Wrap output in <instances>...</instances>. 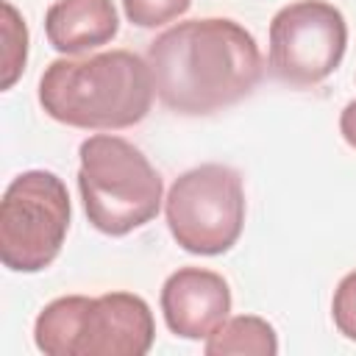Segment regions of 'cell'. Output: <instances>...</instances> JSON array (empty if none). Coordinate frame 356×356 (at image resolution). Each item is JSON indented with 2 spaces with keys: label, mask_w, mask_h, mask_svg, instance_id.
Instances as JSON below:
<instances>
[{
  "label": "cell",
  "mask_w": 356,
  "mask_h": 356,
  "mask_svg": "<svg viewBox=\"0 0 356 356\" xmlns=\"http://www.w3.org/2000/svg\"><path fill=\"white\" fill-rule=\"evenodd\" d=\"M147 67L159 100L178 114H211L242 100L264 70L250 31L222 17L167 28L150 42Z\"/></svg>",
  "instance_id": "cell-1"
},
{
  "label": "cell",
  "mask_w": 356,
  "mask_h": 356,
  "mask_svg": "<svg viewBox=\"0 0 356 356\" xmlns=\"http://www.w3.org/2000/svg\"><path fill=\"white\" fill-rule=\"evenodd\" d=\"M147 58L108 50L89 58H56L39 81L42 108L72 128L114 131L145 120L153 106Z\"/></svg>",
  "instance_id": "cell-2"
},
{
  "label": "cell",
  "mask_w": 356,
  "mask_h": 356,
  "mask_svg": "<svg viewBox=\"0 0 356 356\" xmlns=\"http://www.w3.org/2000/svg\"><path fill=\"white\" fill-rule=\"evenodd\" d=\"M78 189L89 222L111 236H122L159 214L161 178L128 139L95 134L81 145Z\"/></svg>",
  "instance_id": "cell-3"
},
{
  "label": "cell",
  "mask_w": 356,
  "mask_h": 356,
  "mask_svg": "<svg viewBox=\"0 0 356 356\" xmlns=\"http://www.w3.org/2000/svg\"><path fill=\"white\" fill-rule=\"evenodd\" d=\"M70 228V195L47 170L19 172L0 200V261L17 273L44 270Z\"/></svg>",
  "instance_id": "cell-4"
},
{
  "label": "cell",
  "mask_w": 356,
  "mask_h": 356,
  "mask_svg": "<svg viewBox=\"0 0 356 356\" xmlns=\"http://www.w3.org/2000/svg\"><path fill=\"white\" fill-rule=\"evenodd\" d=\"M164 211L184 250L200 256L225 253L236 245L245 225L242 178L225 164H200L175 178Z\"/></svg>",
  "instance_id": "cell-5"
},
{
  "label": "cell",
  "mask_w": 356,
  "mask_h": 356,
  "mask_svg": "<svg viewBox=\"0 0 356 356\" xmlns=\"http://www.w3.org/2000/svg\"><path fill=\"white\" fill-rule=\"evenodd\" d=\"M348 44V25L337 6L325 0H298L284 6L270 22V72L295 89L328 78Z\"/></svg>",
  "instance_id": "cell-6"
},
{
  "label": "cell",
  "mask_w": 356,
  "mask_h": 356,
  "mask_svg": "<svg viewBox=\"0 0 356 356\" xmlns=\"http://www.w3.org/2000/svg\"><path fill=\"white\" fill-rule=\"evenodd\" d=\"M153 337V314L139 295L106 292L86 309L78 356H145Z\"/></svg>",
  "instance_id": "cell-7"
},
{
  "label": "cell",
  "mask_w": 356,
  "mask_h": 356,
  "mask_svg": "<svg viewBox=\"0 0 356 356\" xmlns=\"http://www.w3.org/2000/svg\"><path fill=\"white\" fill-rule=\"evenodd\" d=\"M161 312L175 337L200 339L228 317L231 289L214 270L181 267L161 286Z\"/></svg>",
  "instance_id": "cell-8"
},
{
  "label": "cell",
  "mask_w": 356,
  "mask_h": 356,
  "mask_svg": "<svg viewBox=\"0 0 356 356\" xmlns=\"http://www.w3.org/2000/svg\"><path fill=\"white\" fill-rule=\"evenodd\" d=\"M120 19L111 0H56L47 8L44 31L58 53L78 56L117 36Z\"/></svg>",
  "instance_id": "cell-9"
},
{
  "label": "cell",
  "mask_w": 356,
  "mask_h": 356,
  "mask_svg": "<svg viewBox=\"0 0 356 356\" xmlns=\"http://www.w3.org/2000/svg\"><path fill=\"white\" fill-rule=\"evenodd\" d=\"M89 303L92 298L83 295H67L47 303L33 325L36 348L47 356H78V339Z\"/></svg>",
  "instance_id": "cell-10"
},
{
  "label": "cell",
  "mask_w": 356,
  "mask_h": 356,
  "mask_svg": "<svg viewBox=\"0 0 356 356\" xmlns=\"http://www.w3.org/2000/svg\"><path fill=\"white\" fill-rule=\"evenodd\" d=\"M209 356H275L278 337L273 325L256 314H239L222 320L206 342Z\"/></svg>",
  "instance_id": "cell-11"
},
{
  "label": "cell",
  "mask_w": 356,
  "mask_h": 356,
  "mask_svg": "<svg viewBox=\"0 0 356 356\" xmlns=\"http://www.w3.org/2000/svg\"><path fill=\"white\" fill-rule=\"evenodd\" d=\"M0 8H3V42H6L3 44V78H0V86L8 89L19 78L22 67H25V58H28V28H25L22 17L17 14V8L8 0H3Z\"/></svg>",
  "instance_id": "cell-12"
},
{
  "label": "cell",
  "mask_w": 356,
  "mask_h": 356,
  "mask_svg": "<svg viewBox=\"0 0 356 356\" xmlns=\"http://www.w3.org/2000/svg\"><path fill=\"white\" fill-rule=\"evenodd\" d=\"M192 0H122L125 17L139 28H159L175 17H181Z\"/></svg>",
  "instance_id": "cell-13"
},
{
  "label": "cell",
  "mask_w": 356,
  "mask_h": 356,
  "mask_svg": "<svg viewBox=\"0 0 356 356\" xmlns=\"http://www.w3.org/2000/svg\"><path fill=\"white\" fill-rule=\"evenodd\" d=\"M331 312H334V323L337 328L348 337V339H356V270L348 273L337 292H334V303H331Z\"/></svg>",
  "instance_id": "cell-14"
},
{
  "label": "cell",
  "mask_w": 356,
  "mask_h": 356,
  "mask_svg": "<svg viewBox=\"0 0 356 356\" xmlns=\"http://www.w3.org/2000/svg\"><path fill=\"white\" fill-rule=\"evenodd\" d=\"M339 131L350 147H356V100H350L339 114Z\"/></svg>",
  "instance_id": "cell-15"
}]
</instances>
